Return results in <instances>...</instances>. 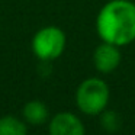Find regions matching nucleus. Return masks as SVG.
<instances>
[{
    "mask_svg": "<svg viewBox=\"0 0 135 135\" xmlns=\"http://www.w3.org/2000/svg\"><path fill=\"white\" fill-rule=\"evenodd\" d=\"M23 118L28 123H32V125H42V123L47 122L48 119V108L44 102L41 100H31L26 105L23 106Z\"/></svg>",
    "mask_w": 135,
    "mask_h": 135,
    "instance_id": "423d86ee",
    "label": "nucleus"
},
{
    "mask_svg": "<svg viewBox=\"0 0 135 135\" xmlns=\"http://www.w3.org/2000/svg\"><path fill=\"white\" fill-rule=\"evenodd\" d=\"M110 91L102 79L90 77L83 80L76 91L77 108L86 115H100L109 105Z\"/></svg>",
    "mask_w": 135,
    "mask_h": 135,
    "instance_id": "f03ea898",
    "label": "nucleus"
},
{
    "mask_svg": "<svg viewBox=\"0 0 135 135\" xmlns=\"http://www.w3.org/2000/svg\"><path fill=\"white\" fill-rule=\"evenodd\" d=\"M96 31L103 42L123 47L135 41V4L131 0H110L99 10Z\"/></svg>",
    "mask_w": 135,
    "mask_h": 135,
    "instance_id": "f257e3e1",
    "label": "nucleus"
},
{
    "mask_svg": "<svg viewBox=\"0 0 135 135\" xmlns=\"http://www.w3.org/2000/svg\"><path fill=\"white\" fill-rule=\"evenodd\" d=\"M50 135H86V129L79 116L71 112H61L51 119Z\"/></svg>",
    "mask_w": 135,
    "mask_h": 135,
    "instance_id": "39448f33",
    "label": "nucleus"
},
{
    "mask_svg": "<svg viewBox=\"0 0 135 135\" xmlns=\"http://www.w3.org/2000/svg\"><path fill=\"white\" fill-rule=\"evenodd\" d=\"M65 50V33L57 26H45L32 38V51L39 60H55Z\"/></svg>",
    "mask_w": 135,
    "mask_h": 135,
    "instance_id": "7ed1b4c3",
    "label": "nucleus"
},
{
    "mask_svg": "<svg viewBox=\"0 0 135 135\" xmlns=\"http://www.w3.org/2000/svg\"><path fill=\"white\" fill-rule=\"evenodd\" d=\"M100 115H102V118H100V123H102L103 129H105L106 132L113 134V132H116L118 129L120 128V118H119V115H118L116 112L106 110L105 109Z\"/></svg>",
    "mask_w": 135,
    "mask_h": 135,
    "instance_id": "6e6552de",
    "label": "nucleus"
},
{
    "mask_svg": "<svg viewBox=\"0 0 135 135\" xmlns=\"http://www.w3.org/2000/svg\"><path fill=\"white\" fill-rule=\"evenodd\" d=\"M26 125L16 116H2L0 118V135H26Z\"/></svg>",
    "mask_w": 135,
    "mask_h": 135,
    "instance_id": "0eeeda50",
    "label": "nucleus"
},
{
    "mask_svg": "<svg viewBox=\"0 0 135 135\" xmlns=\"http://www.w3.org/2000/svg\"><path fill=\"white\" fill-rule=\"evenodd\" d=\"M122 61V54L119 51V47L109 42H102L97 45L93 52V64L99 73L109 74L119 67Z\"/></svg>",
    "mask_w": 135,
    "mask_h": 135,
    "instance_id": "20e7f679",
    "label": "nucleus"
}]
</instances>
